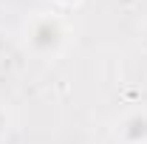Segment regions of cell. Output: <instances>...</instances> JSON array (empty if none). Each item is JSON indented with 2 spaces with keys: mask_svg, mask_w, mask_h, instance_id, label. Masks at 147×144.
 Wrapping results in <instances>:
<instances>
[{
  "mask_svg": "<svg viewBox=\"0 0 147 144\" xmlns=\"http://www.w3.org/2000/svg\"><path fill=\"white\" fill-rule=\"evenodd\" d=\"M68 42V26L51 11H37L26 20V48L40 59H57Z\"/></svg>",
  "mask_w": 147,
  "mask_h": 144,
  "instance_id": "cell-1",
  "label": "cell"
},
{
  "mask_svg": "<svg viewBox=\"0 0 147 144\" xmlns=\"http://www.w3.org/2000/svg\"><path fill=\"white\" fill-rule=\"evenodd\" d=\"M116 139L122 144H147V113L133 110L119 119L116 124Z\"/></svg>",
  "mask_w": 147,
  "mask_h": 144,
  "instance_id": "cell-2",
  "label": "cell"
},
{
  "mask_svg": "<svg viewBox=\"0 0 147 144\" xmlns=\"http://www.w3.org/2000/svg\"><path fill=\"white\" fill-rule=\"evenodd\" d=\"M9 124H11V119H9V110L0 105V139L9 133Z\"/></svg>",
  "mask_w": 147,
  "mask_h": 144,
  "instance_id": "cell-3",
  "label": "cell"
},
{
  "mask_svg": "<svg viewBox=\"0 0 147 144\" xmlns=\"http://www.w3.org/2000/svg\"><path fill=\"white\" fill-rule=\"evenodd\" d=\"M9 51V37H6V31H0V57Z\"/></svg>",
  "mask_w": 147,
  "mask_h": 144,
  "instance_id": "cell-4",
  "label": "cell"
},
{
  "mask_svg": "<svg viewBox=\"0 0 147 144\" xmlns=\"http://www.w3.org/2000/svg\"><path fill=\"white\" fill-rule=\"evenodd\" d=\"M57 3H62V6H76L79 0H57Z\"/></svg>",
  "mask_w": 147,
  "mask_h": 144,
  "instance_id": "cell-5",
  "label": "cell"
}]
</instances>
